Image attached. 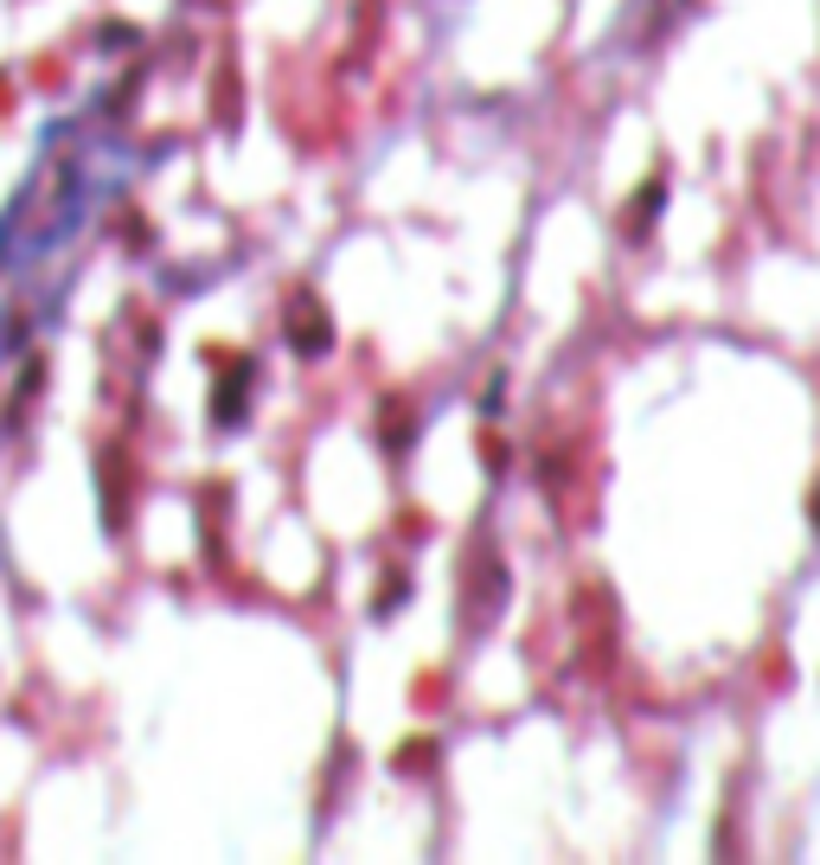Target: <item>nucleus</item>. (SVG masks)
Wrapping results in <instances>:
<instances>
[{
  "instance_id": "f257e3e1",
  "label": "nucleus",
  "mask_w": 820,
  "mask_h": 865,
  "mask_svg": "<svg viewBox=\"0 0 820 865\" xmlns=\"http://www.w3.org/2000/svg\"><path fill=\"white\" fill-rule=\"evenodd\" d=\"M296 346L301 353H321V346H328V321H321V314H314V301H296Z\"/></svg>"
}]
</instances>
